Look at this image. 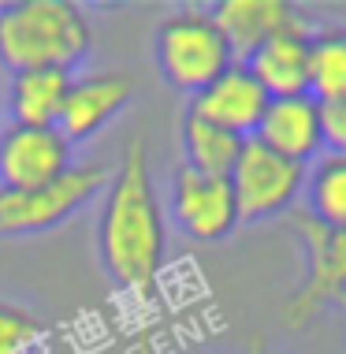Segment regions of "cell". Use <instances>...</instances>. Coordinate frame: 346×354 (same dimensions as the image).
Segmentation results:
<instances>
[{
    "label": "cell",
    "instance_id": "obj_8",
    "mask_svg": "<svg viewBox=\"0 0 346 354\" xmlns=\"http://www.w3.org/2000/svg\"><path fill=\"white\" fill-rule=\"evenodd\" d=\"M71 168V142L60 127H19L0 131V190H34L60 179Z\"/></svg>",
    "mask_w": 346,
    "mask_h": 354
},
{
    "label": "cell",
    "instance_id": "obj_15",
    "mask_svg": "<svg viewBox=\"0 0 346 354\" xmlns=\"http://www.w3.org/2000/svg\"><path fill=\"white\" fill-rule=\"evenodd\" d=\"M179 146H182V165L201 171V176H231L238 153H242L246 138L231 135V131L216 127V123L194 116V112H182L179 123Z\"/></svg>",
    "mask_w": 346,
    "mask_h": 354
},
{
    "label": "cell",
    "instance_id": "obj_3",
    "mask_svg": "<svg viewBox=\"0 0 346 354\" xmlns=\"http://www.w3.org/2000/svg\"><path fill=\"white\" fill-rule=\"evenodd\" d=\"M153 60L171 90L194 97L198 90H205L216 75H224L235 64V56H231L213 15L201 8H182L175 15L160 19L157 34H153Z\"/></svg>",
    "mask_w": 346,
    "mask_h": 354
},
{
    "label": "cell",
    "instance_id": "obj_12",
    "mask_svg": "<svg viewBox=\"0 0 346 354\" xmlns=\"http://www.w3.org/2000/svg\"><path fill=\"white\" fill-rule=\"evenodd\" d=\"M309 41L313 30L305 26V19H294L291 26L268 37L261 49H253L246 68L268 90V97L309 93Z\"/></svg>",
    "mask_w": 346,
    "mask_h": 354
},
{
    "label": "cell",
    "instance_id": "obj_7",
    "mask_svg": "<svg viewBox=\"0 0 346 354\" xmlns=\"http://www.w3.org/2000/svg\"><path fill=\"white\" fill-rule=\"evenodd\" d=\"M171 216L194 243H220L238 227L235 190L224 176H201L179 165L171 176Z\"/></svg>",
    "mask_w": 346,
    "mask_h": 354
},
{
    "label": "cell",
    "instance_id": "obj_19",
    "mask_svg": "<svg viewBox=\"0 0 346 354\" xmlns=\"http://www.w3.org/2000/svg\"><path fill=\"white\" fill-rule=\"evenodd\" d=\"M320 127H324V149L346 157V97L320 104Z\"/></svg>",
    "mask_w": 346,
    "mask_h": 354
},
{
    "label": "cell",
    "instance_id": "obj_1",
    "mask_svg": "<svg viewBox=\"0 0 346 354\" xmlns=\"http://www.w3.org/2000/svg\"><path fill=\"white\" fill-rule=\"evenodd\" d=\"M168 227L157 202L149 171V153L138 138L119 157L104 187V205L97 216V254L104 272L119 287H146L164 265Z\"/></svg>",
    "mask_w": 346,
    "mask_h": 354
},
{
    "label": "cell",
    "instance_id": "obj_18",
    "mask_svg": "<svg viewBox=\"0 0 346 354\" xmlns=\"http://www.w3.org/2000/svg\"><path fill=\"white\" fill-rule=\"evenodd\" d=\"M45 339V324L30 310L0 302V354H34Z\"/></svg>",
    "mask_w": 346,
    "mask_h": 354
},
{
    "label": "cell",
    "instance_id": "obj_16",
    "mask_svg": "<svg viewBox=\"0 0 346 354\" xmlns=\"http://www.w3.org/2000/svg\"><path fill=\"white\" fill-rule=\"evenodd\" d=\"M305 202L316 224L346 227V157L343 153H320L305 171Z\"/></svg>",
    "mask_w": 346,
    "mask_h": 354
},
{
    "label": "cell",
    "instance_id": "obj_10",
    "mask_svg": "<svg viewBox=\"0 0 346 354\" xmlns=\"http://www.w3.org/2000/svg\"><path fill=\"white\" fill-rule=\"evenodd\" d=\"M265 109H268V90L253 79V71L238 60L231 64L224 75H216L205 90H198L186 104V112L216 123V127H224L238 138H253Z\"/></svg>",
    "mask_w": 346,
    "mask_h": 354
},
{
    "label": "cell",
    "instance_id": "obj_2",
    "mask_svg": "<svg viewBox=\"0 0 346 354\" xmlns=\"http://www.w3.org/2000/svg\"><path fill=\"white\" fill-rule=\"evenodd\" d=\"M93 49V26L71 0H15L0 8V64L8 71H75Z\"/></svg>",
    "mask_w": 346,
    "mask_h": 354
},
{
    "label": "cell",
    "instance_id": "obj_17",
    "mask_svg": "<svg viewBox=\"0 0 346 354\" xmlns=\"http://www.w3.org/2000/svg\"><path fill=\"white\" fill-rule=\"evenodd\" d=\"M309 93L316 101L346 97V26L316 30L309 41Z\"/></svg>",
    "mask_w": 346,
    "mask_h": 354
},
{
    "label": "cell",
    "instance_id": "obj_5",
    "mask_svg": "<svg viewBox=\"0 0 346 354\" xmlns=\"http://www.w3.org/2000/svg\"><path fill=\"white\" fill-rule=\"evenodd\" d=\"M305 171H309L305 165L280 157L257 138H246V146L227 176L231 190H235L238 224H261L268 216L287 213L305 190Z\"/></svg>",
    "mask_w": 346,
    "mask_h": 354
},
{
    "label": "cell",
    "instance_id": "obj_4",
    "mask_svg": "<svg viewBox=\"0 0 346 354\" xmlns=\"http://www.w3.org/2000/svg\"><path fill=\"white\" fill-rule=\"evenodd\" d=\"M112 171L104 165H71L60 179L34 190H0V239L52 232L90 198L104 194Z\"/></svg>",
    "mask_w": 346,
    "mask_h": 354
},
{
    "label": "cell",
    "instance_id": "obj_13",
    "mask_svg": "<svg viewBox=\"0 0 346 354\" xmlns=\"http://www.w3.org/2000/svg\"><path fill=\"white\" fill-rule=\"evenodd\" d=\"M213 23L224 34L231 56L238 64H246L253 49H261L272 34H280L283 26H291L298 15L294 4L287 0H220V4L209 8Z\"/></svg>",
    "mask_w": 346,
    "mask_h": 354
},
{
    "label": "cell",
    "instance_id": "obj_20",
    "mask_svg": "<svg viewBox=\"0 0 346 354\" xmlns=\"http://www.w3.org/2000/svg\"><path fill=\"white\" fill-rule=\"evenodd\" d=\"M249 354H272V351H268L261 339H253V343H249Z\"/></svg>",
    "mask_w": 346,
    "mask_h": 354
},
{
    "label": "cell",
    "instance_id": "obj_11",
    "mask_svg": "<svg viewBox=\"0 0 346 354\" xmlns=\"http://www.w3.org/2000/svg\"><path fill=\"white\" fill-rule=\"evenodd\" d=\"M253 138L280 153L287 160L309 168L324 153V127H320V101L313 93H291V97H268V109L257 123Z\"/></svg>",
    "mask_w": 346,
    "mask_h": 354
},
{
    "label": "cell",
    "instance_id": "obj_9",
    "mask_svg": "<svg viewBox=\"0 0 346 354\" xmlns=\"http://www.w3.org/2000/svg\"><path fill=\"white\" fill-rule=\"evenodd\" d=\"M131 97H134V79L127 71L75 75L56 127H60V135L71 142V146L90 142L97 131H104L123 109H127Z\"/></svg>",
    "mask_w": 346,
    "mask_h": 354
},
{
    "label": "cell",
    "instance_id": "obj_6",
    "mask_svg": "<svg viewBox=\"0 0 346 354\" xmlns=\"http://www.w3.org/2000/svg\"><path fill=\"white\" fill-rule=\"evenodd\" d=\"M298 243L305 254V272L287 302L291 328L309 324L324 306L346 302V227H324L309 213H298Z\"/></svg>",
    "mask_w": 346,
    "mask_h": 354
},
{
    "label": "cell",
    "instance_id": "obj_14",
    "mask_svg": "<svg viewBox=\"0 0 346 354\" xmlns=\"http://www.w3.org/2000/svg\"><path fill=\"white\" fill-rule=\"evenodd\" d=\"M71 71L60 68H34L15 71L8 82V116L19 127H56L71 90Z\"/></svg>",
    "mask_w": 346,
    "mask_h": 354
}]
</instances>
